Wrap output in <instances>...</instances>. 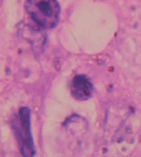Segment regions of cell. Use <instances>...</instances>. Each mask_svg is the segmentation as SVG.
<instances>
[{
  "label": "cell",
  "instance_id": "obj_3",
  "mask_svg": "<svg viewBox=\"0 0 141 157\" xmlns=\"http://www.w3.org/2000/svg\"><path fill=\"white\" fill-rule=\"evenodd\" d=\"M71 94L79 101H86L92 96L93 87L90 80L83 75L74 76L70 84Z\"/></svg>",
  "mask_w": 141,
  "mask_h": 157
},
{
  "label": "cell",
  "instance_id": "obj_2",
  "mask_svg": "<svg viewBox=\"0 0 141 157\" xmlns=\"http://www.w3.org/2000/svg\"><path fill=\"white\" fill-rule=\"evenodd\" d=\"M12 127L23 157H33L35 151L31 131V111L27 107H22L17 116H14Z\"/></svg>",
  "mask_w": 141,
  "mask_h": 157
},
{
  "label": "cell",
  "instance_id": "obj_1",
  "mask_svg": "<svg viewBox=\"0 0 141 157\" xmlns=\"http://www.w3.org/2000/svg\"><path fill=\"white\" fill-rule=\"evenodd\" d=\"M25 8L33 21L44 29H52L60 22V5L54 0H29Z\"/></svg>",
  "mask_w": 141,
  "mask_h": 157
}]
</instances>
